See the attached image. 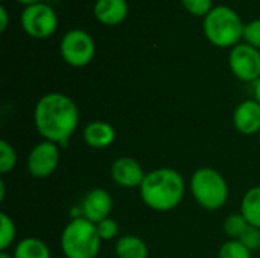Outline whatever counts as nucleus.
<instances>
[{"label": "nucleus", "mask_w": 260, "mask_h": 258, "mask_svg": "<svg viewBox=\"0 0 260 258\" xmlns=\"http://www.w3.org/2000/svg\"><path fill=\"white\" fill-rule=\"evenodd\" d=\"M34 125L43 140L62 146L79 125V109L72 97L62 93H47L35 105Z\"/></svg>", "instance_id": "nucleus-1"}, {"label": "nucleus", "mask_w": 260, "mask_h": 258, "mask_svg": "<svg viewBox=\"0 0 260 258\" xmlns=\"http://www.w3.org/2000/svg\"><path fill=\"white\" fill-rule=\"evenodd\" d=\"M139 193L148 208L168 213L181 204L186 193V181L178 170L158 167L146 173Z\"/></svg>", "instance_id": "nucleus-2"}, {"label": "nucleus", "mask_w": 260, "mask_h": 258, "mask_svg": "<svg viewBox=\"0 0 260 258\" xmlns=\"http://www.w3.org/2000/svg\"><path fill=\"white\" fill-rule=\"evenodd\" d=\"M245 24L241 15L230 6L219 5L203 20V32L210 44L216 47H235L244 38Z\"/></svg>", "instance_id": "nucleus-3"}, {"label": "nucleus", "mask_w": 260, "mask_h": 258, "mask_svg": "<svg viewBox=\"0 0 260 258\" xmlns=\"http://www.w3.org/2000/svg\"><path fill=\"white\" fill-rule=\"evenodd\" d=\"M59 242L64 258H98L102 243L96 225L82 216L73 217L64 227Z\"/></svg>", "instance_id": "nucleus-4"}, {"label": "nucleus", "mask_w": 260, "mask_h": 258, "mask_svg": "<svg viewBox=\"0 0 260 258\" xmlns=\"http://www.w3.org/2000/svg\"><path fill=\"white\" fill-rule=\"evenodd\" d=\"M189 187L197 204L207 211H216L222 208L230 196L227 179L213 167L197 169L190 176Z\"/></svg>", "instance_id": "nucleus-5"}, {"label": "nucleus", "mask_w": 260, "mask_h": 258, "mask_svg": "<svg viewBox=\"0 0 260 258\" xmlns=\"http://www.w3.org/2000/svg\"><path fill=\"white\" fill-rule=\"evenodd\" d=\"M59 52L62 59L72 67H85L91 62L96 53V44L91 35L82 29H72L64 33Z\"/></svg>", "instance_id": "nucleus-6"}, {"label": "nucleus", "mask_w": 260, "mask_h": 258, "mask_svg": "<svg viewBox=\"0 0 260 258\" xmlns=\"http://www.w3.org/2000/svg\"><path fill=\"white\" fill-rule=\"evenodd\" d=\"M20 24L29 36L44 40L55 33L58 27V15L52 6L46 3H37L26 6L21 11Z\"/></svg>", "instance_id": "nucleus-7"}, {"label": "nucleus", "mask_w": 260, "mask_h": 258, "mask_svg": "<svg viewBox=\"0 0 260 258\" xmlns=\"http://www.w3.org/2000/svg\"><path fill=\"white\" fill-rule=\"evenodd\" d=\"M229 65L239 81L254 84L260 79V50L247 43H239L230 50Z\"/></svg>", "instance_id": "nucleus-8"}, {"label": "nucleus", "mask_w": 260, "mask_h": 258, "mask_svg": "<svg viewBox=\"0 0 260 258\" xmlns=\"http://www.w3.org/2000/svg\"><path fill=\"white\" fill-rule=\"evenodd\" d=\"M59 146L52 141L43 140L30 149L26 160V167L30 176L44 179L55 173L59 166Z\"/></svg>", "instance_id": "nucleus-9"}, {"label": "nucleus", "mask_w": 260, "mask_h": 258, "mask_svg": "<svg viewBox=\"0 0 260 258\" xmlns=\"http://www.w3.org/2000/svg\"><path fill=\"white\" fill-rule=\"evenodd\" d=\"M81 216L98 225L110 217L113 210V198L105 189H91L81 202Z\"/></svg>", "instance_id": "nucleus-10"}, {"label": "nucleus", "mask_w": 260, "mask_h": 258, "mask_svg": "<svg viewBox=\"0 0 260 258\" xmlns=\"http://www.w3.org/2000/svg\"><path fill=\"white\" fill-rule=\"evenodd\" d=\"M111 179L122 189H140L146 172L133 157H120L114 160L110 169Z\"/></svg>", "instance_id": "nucleus-11"}, {"label": "nucleus", "mask_w": 260, "mask_h": 258, "mask_svg": "<svg viewBox=\"0 0 260 258\" xmlns=\"http://www.w3.org/2000/svg\"><path fill=\"white\" fill-rule=\"evenodd\" d=\"M233 126L242 135L260 134V103L256 99H247L235 108Z\"/></svg>", "instance_id": "nucleus-12"}, {"label": "nucleus", "mask_w": 260, "mask_h": 258, "mask_svg": "<svg viewBox=\"0 0 260 258\" xmlns=\"http://www.w3.org/2000/svg\"><path fill=\"white\" fill-rule=\"evenodd\" d=\"M93 14L101 24L117 26L128 15V3L126 0H96Z\"/></svg>", "instance_id": "nucleus-13"}, {"label": "nucleus", "mask_w": 260, "mask_h": 258, "mask_svg": "<svg viewBox=\"0 0 260 258\" xmlns=\"http://www.w3.org/2000/svg\"><path fill=\"white\" fill-rule=\"evenodd\" d=\"M82 138L87 146L93 149H105L111 146L116 140V131L113 125L104 120L88 122L84 128Z\"/></svg>", "instance_id": "nucleus-14"}, {"label": "nucleus", "mask_w": 260, "mask_h": 258, "mask_svg": "<svg viewBox=\"0 0 260 258\" xmlns=\"http://www.w3.org/2000/svg\"><path fill=\"white\" fill-rule=\"evenodd\" d=\"M114 254L117 258H148L149 251L143 239L134 234H125L117 239Z\"/></svg>", "instance_id": "nucleus-15"}, {"label": "nucleus", "mask_w": 260, "mask_h": 258, "mask_svg": "<svg viewBox=\"0 0 260 258\" xmlns=\"http://www.w3.org/2000/svg\"><path fill=\"white\" fill-rule=\"evenodd\" d=\"M14 258H52L49 246L37 239V237H26L20 240L12 252Z\"/></svg>", "instance_id": "nucleus-16"}, {"label": "nucleus", "mask_w": 260, "mask_h": 258, "mask_svg": "<svg viewBox=\"0 0 260 258\" xmlns=\"http://www.w3.org/2000/svg\"><path fill=\"white\" fill-rule=\"evenodd\" d=\"M241 213L250 225L260 228V186L251 187L241 201Z\"/></svg>", "instance_id": "nucleus-17"}, {"label": "nucleus", "mask_w": 260, "mask_h": 258, "mask_svg": "<svg viewBox=\"0 0 260 258\" xmlns=\"http://www.w3.org/2000/svg\"><path fill=\"white\" fill-rule=\"evenodd\" d=\"M248 227H250V224H248V220L242 216L241 211L227 216L225 220H224V225H222L224 233H225V236L229 237V240H239V239L244 236V233L248 230Z\"/></svg>", "instance_id": "nucleus-18"}, {"label": "nucleus", "mask_w": 260, "mask_h": 258, "mask_svg": "<svg viewBox=\"0 0 260 258\" xmlns=\"http://www.w3.org/2000/svg\"><path fill=\"white\" fill-rule=\"evenodd\" d=\"M17 236V228L14 220L6 214H0V251H8V248L14 243Z\"/></svg>", "instance_id": "nucleus-19"}, {"label": "nucleus", "mask_w": 260, "mask_h": 258, "mask_svg": "<svg viewBox=\"0 0 260 258\" xmlns=\"http://www.w3.org/2000/svg\"><path fill=\"white\" fill-rule=\"evenodd\" d=\"M251 251L245 248L239 240H227L221 245L218 258H253Z\"/></svg>", "instance_id": "nucleus-20"}, {"label": "nucleus", "mask_w": 260, "mask_h": 258, "mask_svg": "<svg viewBox=\"0 0 260 258\" xmlns=\"http://www.w3.org/2000/svg\"><path fill=\"white\" fill-rule=\"evenodd\" d=\"M17 161H18V157H17L14 146L8 143L6 140H2L0 141V173L2 175L9 173L17 166Z\"/></svg>", "instance_id": "nucleus-21"}, {"label": "nucleus", "mask_w": 260, "mask_h": 258, "mask_svg": "<svg viewBox=\"0 0 260 258\" xmlns=\"http://www.w3.org/2000/svg\"><path fill=\"white\" fill-rule=\"evenodd\" d=\"M180 2L183 8L195 17H206L213 9L212 0H180Z\"/></svg>", "instance_id": "nucleus-22"}, {"label": "nucleus", "mask_w": 260, "mask_h": 258, "mask_svg": "<svg viewBox=\"0 0 260 258\" xmlns=\"http://www.w3.org/2000/svg\"><path fill=\"white\" fill-rule=\"evenodd\" d=\"M98 228V234L101 237L102 242H108V240H113L119 236V224L113 219V217H108L102 222H99L96 225Z\"/></svg>", "instance_id": "nucleus-23"}, {"label": "nucleus", "mask_w": 260, "mask_h": 258, "mask_svg": "<svg viewBox=\"0 0 260 258\" xmlns=\"http://www.w3.org/2000/svg\"><path fill=\"white\" fill-rule=\"evenodd\" d=\"M244 40L247 44L260 50V18H256L245 24L244 29Z\"/></svg>", "instance_id": "nucleus-24"}, {"label": "nucleus", "mask_w": 260, "mask_h": 258, "mask_svg": "<svg viewBox=\"0 0 260 258\" xmlns=\"http://www.w3.org/2000/svg\"><path fill=\"white\" fill-rule=\"evenodd\" d=\"M239 242H241L245 248H248L251 252L260 249V228H256V227L250 225L248 230L244 233V236L239 239Z\"/></svg>", "instance_id": "nucleus-25"}, {"label": "nucleus", "mask_w": 260, "mask_h": 258, "mask_svg": "<svg viewBox=\"0 0 260 258\" xmlns=\"http://www.w3.org/2000/svg\"><path fill=\"white\" fill-rule=\"evenodd\" d=\"M8 23H9V15H8V11H6V6H0V32H5L6 27H8Z\"/></svg>", "instance_id": "nucleus-26"}, {"label": "nucleus", "mask_w": 260, "mask_h": 258, "mask_svg": "<svg viewBox=\"0 0 260 258\" xmlns=\"http://www.w3.org/2000/svg\"><path fill=\"white\" fill-rule=\"evenodd\" d=\"M254 99L260 103V79L254 82Z\"/></svg>", "instance_id": "nucleus-27"}, {"label": "nucleus", "mask_w": 260, "mask_h": 258, "mask_svg": "<svg viewBox=\"0 0 260 258\" xmlns=\"http://www.w3.org/2000/svg\"><path fill=\"white\" fill-rule=\"evenodd\" d=\"M18 3H21L24 8L26 6H30V5H37V3H43V0H17Z\"/></svg>", "instance_id": "nucleus-28"}, {"label": "nucleus", "mask_w": 260, "mask_h": 258, "mask_svg": "<svg viewBox=\"0 0 260 258\" xmlns=\"http://www.w3.org/2000/svg\"><path fill=\"white\" fill-rule=\"evenodd\" d=\"M0 258H14V255L9 254L8 251H0Z\"/></svg>", "instance_id": "nucleus-29"}, {"label": "nucleus", "mask_w": 260, "mask_h": 258, "mask_svg": "<svg viewBox=\"0 0 260 258\" xmlns=\"http://www.w3.org/2000/svg\"><path fill=\"white\" fill-rule=\"evenodd\" d=\"M259 143H260V134H259Z\"/></svg>", "instance_id": "nucleus-30"}, {"label": "nucleus", "mask_w": 260, "mask_h": 258, "mask_svg": "<svg viewBox=\"0 0 260 258\" xmlns=\"http://www.w3.org/2000/svg\"><path fill=\"white\" fill-rule=\"evenodd\" d=\"M98 258H99V257H98Z\"/></svg>", "instance_id": "nucleus-31"}]
</instances>
